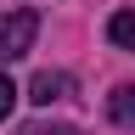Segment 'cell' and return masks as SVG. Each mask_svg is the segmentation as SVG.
Returning a JSON list of instances; mask_svg holds the SVG:
<instances>
[{"mask_svg": "<svg viewBox=\"0 0 135 135\" xmlns=\"http://www.w3.org/2000/svg\"><path fill=\"white\" fill-rule=\"evenodd\" d=\"M11 107H17V84H11V79H6V73H0V118H6V113H11Z\"/></svg>", "mask_w": 135, "mask_h": 135, "instance_id": "obj_6", "label": "cell"}, {"mask_svg": "<svg viewBox=\"0 0 135 135\" xmlns=\"http://www.w3.org/2000/svg\"><path fill=\"white\" fill-rule=\"evenodd\" d=\"M23 135H84V129H73V124H28Z\"/></svg>", "mask_w": 135, "mask_h": 135, "instance_id": "obj_5", "label": "cell"}, {"mask_svg": "<svg viewBox=\"0 0 135 135\" xmlns=\"http://www.w3.org/2000/svg\"><path fill=\"white\" fill-rule=\"evenodd\" d=\"M68 96H73V79H68V73H51V68H45V73H34V84H28V101H40V107L68 101Z\"/></svg>", "mask_w": 135, "mask_h": 135, "instance_id": "obj_2", "label": "cell"}, {"mask_svg": "<svg viewBox=\"0 0 135 135\" xmlns=\"http://www.w3.org/2000/svg\"><path fill=\"white\" fill-rule=\"evenodd\" d=\"M107 118H113V124H129V129H135V84H118V90L107 96Z\"/></svg>", "mask_w": 135, "mask_h": 135, "instance_id": "obj_3", "label": "cell"}, {"mask_svg": "<svg viewBox=\"0 0 135 135\" xmlns=\"http://www.w3.org/2000/svg\"><path fill=\"white\" fill-rule=\"evenodd\" d=\"M34 34H40V17H34L28 6H11L0 11V62H17L34 51Z\"/></svg>", "mask_w": 135, "mask_h": 135, "instance_id": "obj_1", "label": "cell"}, {"mask_svg": "<svg viewBox=\"0 0 135 135\" xmlns=\"http://www.w3.org/2000/svg\"><path fill=\"white\" fill-rule=\"evenodd\" d=\"M107 40H113V45H124V51H135V11H113Z\"/></svg>", "mask_w": 135, "mask_h": 135, "instance_id": "obj_4", "label": "cell"}]
</instances>
